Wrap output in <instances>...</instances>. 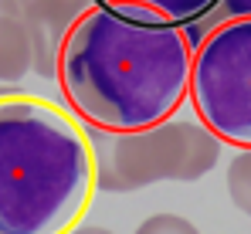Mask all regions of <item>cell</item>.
Instances as JSON below:
<instances>
[{"label":"cell","instance_id":"1","mask_svg":"<svg viewBox=\"0 0 251 234\" xmlns=\"http://www.w3.org/2000/svg\"><path fill=\"white\" fill-rule=\"evenodd\" d=\"M190 61V27L92 3L61 44L54 78L85 129L139 132L180 112Z\"/></svg>","mask_w":251,"mask_h":234},{"label":"cell","instance_id":"2","mask_svg":"<svg viewBox=\"0 0 251 234\" xmlns=\"http://www.w3.org/2000/svg\"><path fill=\"white\" fill-rule=\"evenodd\" d=\"M95 190V153L82 122L41 95L3 92L0 234H72Z\"/></svg>","mask_w":251,"mask_h":234},{"label":"cell","instance_id":"3","mask_svg":"<svg viewBox=\"0 0 251 234\" xmlns=\"http://www.w3.org/2000/svg\"><path fill=\"white\" fill-rule=\"evenodd\" d=\"M95 153V187L105 194H132L153 183H194L221 159V139L201 122L167 119L139 132L88 129Z\"/></svg>","mask_w":251,"mask_h":234},{"label":"cell","instance_id":"4","mask_svg":"<svg viewBox=\"0 0 251 234\" xmlns=\"http://www.w3.org/2000/svg\"><path fill=\"white\" fill-rule=\"evenodd\" d=\"M187 99L207 132L251 150V17H224L197 41Z\"/></svg>","mask_w":251,"mask_h":234},{"label":"cell","instance_id":"5","mask_svg":"<svg viewBox=\"0 0 251 234\" xmlns=\"http://www.w3.org/2000/svg\"><path fill=\"white\" fill-rule=\"evenodd\" d=\"M31 34V72L41 78H54L58 54L72 24L92 7V0H17Z\"/></svg>","mask_w":251,"mask_h":234},{"label":"cell","instance_id":"6","mask_svg":"<svg viewBox=\"0 0 251 234\" xmlns=\"http://www.w3.org/2000/svg\"><path fill=\"white\" fill-rule=\"evenodd\" d=\"M31 72V34L17 0H0V81L17 85Z\"/></svg>","mask_w":251,"mask_h":234},{"label":"cell","instance_id":"7","mask_svg":"<svg viewBox=\"0 0 251 234\" xmlns=\"http://www.w3.org/2000/svg\"><path fill=\"white\" fill-rule=\"evenodd\" d=\"M92 3L139 14L150 21H163V24H176V27H190V24L204 21L207 14H214L221 0H92Z\"/></svg>","mask_w":251,"mask_h":234},{"label":"cell","instance_id":"8","mask_svg":"<svg viewBox=\"0 0 251 234\" xmlns=\"http://www.w3.org/2000/svg\"><path fill=\"white\" fill-rule=\"evenodd\" d=\"M227 197L241 214L251 217V150H241L227 163Z\"/></svg>","mask_w":251,"mask_h":234},{"label":"cell","instance_id":"9","mask_svg":"<svg viewBox=\"0 0 251 234\" xmlns=\"http://www.w3.org/2000/svg\"><path fill=\"white\" fill-rule=\"evenodd\" d=\"M136 234H201V231L194 221H187L180 214H153L136 228Z\"/></svg>","mask_w":251,"mask_h":234},{"label":"cell","instance_id":"10","mask_svg":"<svg viewBox=\"0 0 251 234\" xmlns=\"http://www.w3.org/2000/svg\"><path fill=\"white\" fill-rule=\"evenodd\" d=\"M217 10L224 17H251V0H221Z\"/></svg>","mask_w":251,"mask_h":234},{"label":"cell","instance_id":"11","mask_svg":"<svg viewBox=\"0 0 251 234\" xmlns=\"http://www.w3.org/2000/svg\"><path fill=\"white\" fill-rule=\"evenodd\" d=\"M72 234H112V231H105V228H92V224H78Z\"/></svg>","mask_w":251,"mask_h":234},{"label":"cell","instance_id":"12","mask_svg":"<svg viewBox=\"0 0 251 234\" xmlns=\"http://www.w3.org/2000/svg\"><path fill=\"white\" fill-rule=\"evenodd\" d=\"M0 95H3V88H0Z\"/></svg>","mask_w":251,"mask_h":234}]
</instances>
